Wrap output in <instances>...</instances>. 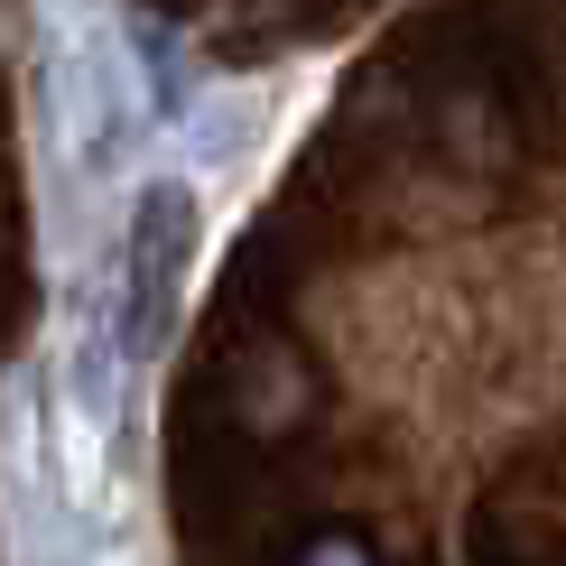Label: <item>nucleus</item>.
<instances>
[{
	"label": "nucleus",
	"instance_id": "obj_2",
	"mask_svg": "<svg viewBox=\"0 0 566 566\" xmlns=\"http://www.w3.org/2000/svg\"><path fill=\"white\" fill-rule=\"evenodd\" d=\"M46 93H56V130L65 149H130V65L122 46H112V29H84V19H56V65H46Z\"/></svg>",
	"mask_w": 566,
	"mask_h": 566
},
{
	"label": "nucleus",
	"instance_id": "obj_1",
	"mask_svg": "<svg viewBox=\"0 0 566 566\" xmlns=\"http://www.w3.org/2000/svg\"><path fill=\"white\" fill-rule=\"evenodd\" d=\"M186 270H196V186L158 177L130 196L122 289H112V335H122L130 371H158V353L177 335V306H186Z\"/></svg>",
	"mask_w": 566,
	"mask_h": 566
}]
</instances>
